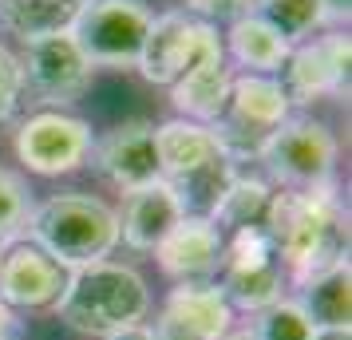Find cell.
<instances>
[{
  "label": "cell",
  "mask_w": 352,
  "mask_h": 340,
  "mask_svg": "<svg viewBox=\"0 0 352 340\" xmlns=\"http://www.w3.org/2000/svg\"><path fill=\"white\" fill-rule=\"evenodd\" d=\"M285 277L297 285L349 261V210L333 186L320 190H277L265 218Z\"/></svg>",
  "instance_id": "cell-1"
},
{
  "label": "cell",
  "mask_w": 352,
  "mask_h": 340,
  "mask_svg": "<svg viewBox=\"0 0 352 340\" xmlns=\"http://www.w3.org/2000/svg\"><path fill=\"white\" fill-rule=\"evenodd\" d=\"M60 321L83 337H115L123 328L146 321L151 313V289L139 277V269L119 265V261H96L72 269L67 289L60 297Z\"/></svg>",
  "instance_id": "cell-2"
},
{
  "label": "cell",
  "mask_w": 352,
  "mask_h": 340,
  "mask_svg": "<svg viewBox=\"0 0 352 340\" xmlns=\"http://www.w3.org/2000/svg\"><path fill=\"white\" fill-rule=\"evenodd\" d=\"M28 242H36L64 269H83L107 261L119 245V214L91 194H52L28 214Z\"/></svg>",
  "instance_id": "cell-3"
},
{
  "label": "cell",
  "mask_w": 352,
  "mask_h": 340,
  "mask_svg": "<svg viewBox=\"0 0 352 340\" xmlns=\"http://www.w3.org/2000/svg\"><path fill=\"white\" fill-rule=\"evenodd\" d=\"M293 115V99H289L285 83L273 76H254L241 71L230 83V99H226L222 115L210 123V135L218 139L222 155L234 166L238 162H257L273 131Z\"/></svg>",
  "instance_id": "cell-4"
},
{
  "label": "cell",
  "mask_w": 352,
  "mask_h": 340,
  "mask_svg": "<svg viewBox=\"0 0 352 340\" xmlns=\"http://www.w3.org/2000/svg\"><path fill=\"white\" fill-rule=\"evenodd\" d=\"M336 159H340V143L320 119L289 115L273 131L257 162H265V170L281 190H320V186H333Z\"/></svg>",
  "instance_id": "cell-5"
},
{
  "label": "cell",
  "mask_w": 352,
  "mask_h": 340,
  "mask_svg": "<svg viewBox=\"0 0 352 340\" xmlns=\"http://www.w3.org/2000/svg\"><path fill=\"white\" fill-rule=\"evenodd\" d=\"M151 20L146 0H83L67 32L91 67H135Z\"/></svg>",
  "instance_id": "cell-6"
},
{
  "label": "cell",
  "mask_w": 352,
  "mask_h": 340,
  "mask_svg": "<svg viewBox=\"0 0 352 340\" xmlns=\"http://www.w3.org/2000/svg\"><path fill=\"white\" fill-rule=\"evenodd\" d=\"M20 64V95L28 91L36 103H44L48 111H60L67 103L91 87V71L87 56L80 44L72 40V32H48L24 40V52L16 56Z\"/></svg>",
  "instance_id": "cell-7"
},
{
  "label": "cell",
  "mask_w": 352,
  "mask_h": 340,
  "mask_svg": "<svg viewBox=\"0 0 352 340\" xmlns=\"http://www.w3.org/2000/svg\"><path fill=\"white\" fill-rule=\"evenodd\" d=\"M218 273H222V285H218L222 297L230 301V308H241V313H261L285 289V265L277 258L265 226L234 229Z\"/></svg>",
  "instance_id": "cell-8"
},
{
  "label": "cell",
  "mask_w": 352,
  "mask_h": 340,
  "mask_svg": "<svg viewBox=\"0 0 352 340\" xmlns=\"http://www.w3.org/2000/svg\"><path fill=\"white\" fill-rule=\"evenodd\" d=\"M87 155H91V127L80 115L36 111L16 131V159L40 179H60L80 170Z\"/></svg>",
  "instance_id": "cell-9"
},
{
  "label": "cell",
  "mask_w": 352,
  "mask_h": 340,
  "mask_svg": "<svg viewBox=\"0 0 352 340\" xmlns=\"http://www.w3.org/2000/svg\"><path fill=\"white\" fill-rule=\"evenodd\" d=\"M218 40H222V36H218L214 24H202V20L186 16L182 8H175V12H162V16L151 20L135 67H139V76H143L146 83L170 87V83H175L210 44H218Z\"/></svg>",
  "instance_id": "cell-10"
},
{
  "label": "cell",
  "mask_w": 352,
  "mask_h": 340,
  "mask_svg": "<svg viewBox=\"0 0 352 340\" xmlns=\"http://www.w3.org/2000/svg\"><path fill=\"white\" fill-rule=\"evenodd\" d=\"M349 32H333L305 40L285 60V91L293 103H317V99L349 95Z\"/></svg>",
  "instance_id": "cell-11"
},
{
  "label": "cell",
  "mask_w": 352,
  "mask_h": 340,
  "mask_svg": "<svg viewBox=\"0 0 352 340\" xmlns=\"http://www.w3.org/2000/svg\"><path fill=\"white\" fill-rule=\"evenodd\" d=\"M67 277L72 269H64L28 238L0 249V301L8 308H56Z\"/></svg>",
  "instance_id": "cell-12"
},
{
  "label": "cell",
  "mask_w": 352,
  "mask_h": 340,
  "mask_svg": "<svg viewBox=\"0 0 352 340\" xmlns=\"http://www.w3.org/2000/svg\"><path fill=\"white\" fill-rule=\"evenodd\" d=\"M234 324V308L222 297L218 281L175 285L155 317V340H222Z\"/></svg>",
  "instance_id": "cell-13"
},
{
  "label": "cell",
  "mask_w": 352,
  "mask_h": 340,
  "mask_svg": "<svg viewBox=\"0 0 352 340\" xmlns=\"http://www.w3.org/2000/svg\"><path fill=\"white\" fill-rule=\"evenodd\" d=\"M222 253H226V234L210 222L206 214H182V222L155 249L159 269L170 281H178V285L214 281L218 269H222Z\"/></svg>",
  "instance_id": "cell-14"
},
{
  "label": "cell",
  "mask_w": 352,
  "mask_h": 340,
  "mask_svg": "<svg viewBox=\"0 0 352 340\" xmlns=\"http://www.w3.org/2000/svg\"><path fill=\"white\" fill-rule=\"evenodd\" d=\"M96 150V166L99 174L119 186L123 194L143 190L151 182H159V150H155V123L146 119H131L111 127L99 143H91Z\"/></svg>",
  "instance_id": "cell-15"
},
{
  "label": "cell",
  "mask_w": 352,
  "mask_h": 340,
  "mask_svg": "<svg viewBox=\"0 0 352 340\" xmlns=\"http://www.w3.org/2000/svg\"><path fill=\"white\" fill-rule=\"evenodd\" d=\"M182 202L170 190V182H151L143 190H131L123 198V214H119V242L135 249V253H155L159 242L182 222Z\"/></svg>",
  "instance_id": "cell-16"
},
{
  "label": "cell",
  "mask_w": 352,
  "mask_h": 340,
  "mask_svg": "<svg viewBox=\"0 0 352 340\" xmlns=\"http://www.w3.org/2000/svg\"><path fill=\"white\" fill-rule=\"evenodd\" d=\"M230 83H234V71L226 67V48L218 40L170 83V103L178 107L182 119H194V123L210 127L222 115L226 99H230Z\"/></svg>",
  "instance_id": "cell-17"
},
{
  "label": "cell",
  "mask_w": 352,
  "mask_h": 340,
  "mask_svg": "<svg viewBox=\"0 0 352 340\" xmlns=\"http://www.w3.org/2000/svg\"><path fill=\"white\" fill-rule=\"evenodd\" d=\"M226 56H234L245 71H254V76H273V71H281L289 60V44L281 40L277 28H270L261 16H241L230 24V32H226Z\"/></svg>",
  "instance_id": "cell-18"
},
{
  "label": "cell",
  "mask_w": 352,
  "mask_h": 340,
  "mask_svg": "<svg viewBox=\"0 0 352 340\" xmlns=\"http://www.w3.org/2000/svg\"><path fill=\"white\" fill-rule=\"evenodd\" d=\"M297 289H301L297 305L305 308V317L313 321V328H349V317H352V269H349V261L329 269V273L301 281Z\"/></svg>",
  "instance_id": "cell-19"
},
{
  "label": "cell",
  "mask_w": 352,
  "mask_h": 340,
  "mask_svg": "<svg viewBox=\"0 0 352 340\" xmlns=\"http://www.w3.org/2000/svg\"><path fill=\"white\" fill-rule=\"evenodd\" d=\"M273 190L270 182L254 179V174H234V182L226 186V194L218 198V206L210 214V222L222 229H254V226H265L270 218V206H273Z\"/></svg>",
  "instance_id": "cell-20"
},
{
  "label": "cell",
  "mask_w": 352,
  "mask_h": 340,
  "mask_svg": "<svg viewBox=\"0 0 352 340\" xmlns=\"http://www.w3.org/2000/svg\"><path fill=\"white\" fill-rule=\"evenodd\" d=\"M83 0H0V24L20 40L67 32Z\"/></svg>",
  "instance_id": "cell-21"
},
{
  "label": "cell",
  "mask_w": 352,
  "mask_h": 340,
  "mask_svg": "<svg viewBox=\"0 0 352 340\" xmlns=\"http://www.w3.org/2000/svg\"><path fill=\"white\" fill-rule=\"evenodd\" d=\"M254 16H261L270 28H277L289 48L313 40L324 24H333V12H329L324 0H257Z\"/></svg>",
  "instance_id": "cell-22"
},
{
  "label": "cell",
  "mask_w": 352,
  "mask_h": 340,
  "mask_svg": "<svg viewBox=\"0 0 352 340\" xmlns=\"http://www.w3.org/2000/svg\"><path fill=\"white\" fill-rule=\"evenodd\" d=\"M313 321L305 317V308L297 301L277 297L273 305H265L261 313H254L250 337L254 340H313Z\"/></svg>",
  "instance_id": "cell-23"
},
{
  "label": "cell",
  "mask_w": 352,
  "mask_h": 340,
  "mask_svg": "<svg viewBox=\"0 0 352 340\" xmlns=\"http://www.w3.org/2000/svg\"><path fill=\"white\" fill-rule=\"evenodd\" d=\"M28 214H32V198L24 179L16 170L0 166V249L20 238V229L28 226Z\"/></svg>",
  "instance_id": "cell-24"
},
{
  "label": "cell",
  "mask_w": 352,
  "mask_h": 340,
  "mask_svg": "<svg viewBox=\"0 0 352 340\" xmlns=\"http://www.w3.org/2000/svg\"><path fill=\"white\" fill-rule=\"evenodd\" d=\"M182 4H186L182 12L194 20H202V24H218V20L234 24L241 16H254L257 0H182Z\"/></svg>",
  "instance_id": "cell-25"
},
{
  "label": "cell",
  "mask_w": 352,
  "mask_h": 340,
  "mask_svg": "<svg viewBox=\"0 0 352 340\" xmlns=\"http://www.w3.org/2000/svg\"><path fill=\"white\" fill-rule=\"evenodd\" d=\"M20 103V64L16 56L0 44V123H8Z\"/></svg>",
  "instance_id": "cell-26"
},
{
  "label": "cell",
  "mask_w": 352,
  "mask_h": 340,
  "mask_svg": "<svg viewBox=\"0 0 352 340\" xmlns=\"http://www.w3.org/2000/svg\"><path fill=\"white\" fill-rule=\"evenodd\" d=\"M107 340H155V332L146 328V324H135V328H123V332H115Z\"/></svg>",
  "instance_id": "cell-27"
},
{
  "label": "cell",
  "mask_w": 352,
  "mask_h": 340,
  "mask_svg": "<svg viewBox=\"0 0 352 340\" xmlns=\"http://www.w3.org/2000/svg\"><path fill=\"white\" fill-rule=\"evenodd\" d=\"M313 340H352V337H349V328H317Z\"/></svg>",
  "instance_id": "cell-28"
},
{
  "label": "cell",
  "mask_w": 352,
  "mask_h": 340,
  "mask_svg": "<svg viewBox=\"0 0 352 340\" xmlns=\"http://www.w3.org/2000/svg\"><path fill=\"white\" fill-rule=\"evenodd\" d=\"M324 4H329L333 20H349V4H352V0H324Z\"/></svg>",
  "instance_id": "cell-29"
},
{
  "label": "cell",
  "mask_w": 352,
  "mask_h": 340,
  "mask_svg": "<svg viewBox=\"0 0 352 340\" xmlns=\"http://www.w3.org/2000/svg\"><path fill=\"white\" fill-rule=\"evenodd\" d=\"M12 332V313H8V305L0 301V337H8Z\"/></svg>",
  "instance_id": "cell-30"
},
{
  "label": "cell",
  "mask_w": 352,
  "mask_h": 340,
  "mask_svg": "<svg viewBox=\"0 0 352 340\" xmlns=\"http://www.w3.org/2000/svg\"><path fill=\"white\" fill-rule=\"evenodd\" d=\"M222 340H254V337H250V328H245V332H226Z\"/></svg>",
  "instance_id": "cell-31"
},
{
  "label": "cell",
  "mask_w": 352,
  "mask_h": 340,
  "mask_svg": "<svg viewBox=\"0 0 352 340\" xmlns=\"http://www.w3.org/2000/svg\"><path fill=\"white\" fill-rule=\"evenodd\" d=\"M0 340H8V337H0Z\"/></svg>",
  "instance_id": "cell-32"
}]
</instances>
